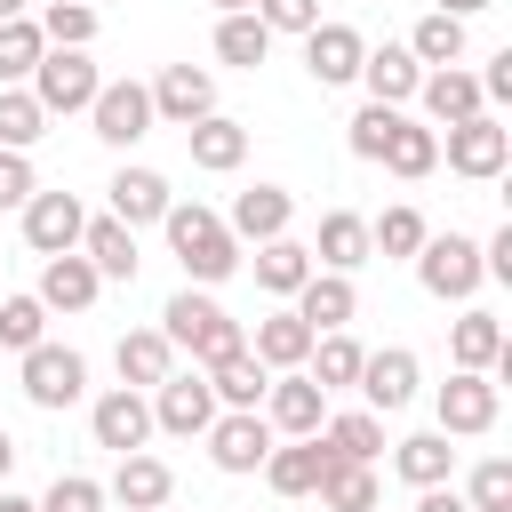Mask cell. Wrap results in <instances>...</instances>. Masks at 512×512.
I'll use <instances>...</instances> for the list:
<instances>
[{
  "instance_id": "obj_15",
  "label": "cell",
  "mask_w": 512,
  "mask_h": 512,
  "mask_svg": "<svg viewBox=\"0 0 512 512\" xmlns=\"http://www.w3.org/2000/svg\"><path fill=\"white\" fill-rule=\"evenodd\" d=\"M416 104H424V128H456V120L488 112V96H480V72H464V64H432V72L416 80Z\"/></svg>"
},
{
  "instance_id": "obj_4",
  "label": "cell",
  "mask_w": 512,
  "mask_h": 512,
  "mask_svg": "<svg viewBox=\"0 0 512 512\" xmlns=\"http://www.w3.org/2000/svg\"><path fill=\"white\" fill-rule=\"evenodd\" d=\"M16 384H24V400H32V408L64 416V408L88 392V360H80L72 344H48V336H40V344L24 352V368H16Z\"/></svg>"
},
{
  "instance_id": "obj_33",
  "label": "cell",
  "mask_w": 512,
  "mask_h": 512,
  "mask_svg": "<svg viewBox=\"0 0 512 512\" xmlns=\"http://www.w3.org/2000/svg\"><path fill=\"white\" fill-rule=\"evenodd\" d=\"M376 168H392L400 184L432 176V168H440V128H424V120H408V112H400V128H392V144H384V160H376Z\"/></svg>"
},
{
  "instance_id": "obj_14",
  "label": "cell",
  "mask_w": 512,
  "mask_h": 512,
  "mask_svg": "<svg viewBox=\"0 0 512 512\" xmlns=\"http://www.w3.org/2000/svg\"><path fill=\"white\" fill-rule=\"evenodd\" d=\"M208 112H216V72H208V64H168V72L152 80V120L192 128V120H208Z\"/></svg>"
},
{
  "instance_id": "obj_57",
  "label": "cell",
  "mask_w": 512,
  "mask_h": 512,
  "mask_svg": "<svg viewBox=\"0 0 512 512\" xmlns=\"http://www.w3.org/2000/svg\"><path fill=\"white\" fill-rule=\"evenodd\" d=\"M88 8H96V0H88Z\"/></svg>"
},
{
  "instance_id": "obj_3",
  "label": "cell",
  "mask_w": 512,
  "mask_h": 512,
  "mask_svg": "<svg viewBox=\"0 0 512 512\" xmlns=\"http://www.w3.org/2000/svg\"><path fill=\"white\" fill-rule=\"evenodd\" d=\"M416 264V280H424V296L432 304H472L480 296V240H464V232H424V248L408 256Z\"/></svg>"
},
{
  "instance_id": "obj_12",
  "label": "cell",
  "mask_w": 512,
  "mask_h": 512,
  "mask_svg": "<svg viewBox=\"0 0 512 512\" xmlns=\"http://www.w3.org/2000/svg\"><path fill=\"white\" fill-rule=\"evenodd\" d=\"M16 216H24V248H32V256H64V248H80V224H88L80 192H32Z\"/></svg>"
},
{
  "instance_id": "obj_50",
  "label": "cell",
  "mask_w": 512,
  "mask_h": 512,
  "mask_svg": "<svg viewBox=\"0 0 512 512\" xmlns=\"http://www.w3.org/2000/svg\"><path fill=\"white\" fill-rule=\"evenodd\" d=\"M480 96H488V104H512V48H496V56H488V72H480Z\"/></svg>"
},
{
  "instance_id": "obj_8",
  "label": "cell",
  "mask_w": 512,
  "mask_h": 512,
  "mask_svg": "<svg viewBox=\"0 0 512 512\" xmlns=\"http://www.w3.org/2000/svg\"><path fill=\"white\" fill-rule=\"evenodd\" d=\"M208 424H216V392H208V376H200V368H168V376L152 384V432L200 440Z\"/></svg>"
},
{
  "instance_id": "obj_5",
  "label": "cell",
  "mask_w": 512,
  "mask_h": 512,
  "mask_svg": "<svg viewBox=\"0 0 512 512\" xmlns=\"http://www.w3.org/2000/svg\"><path fill=\"white\" fill-rule=\"evenodd\" d=\"M32 96H40V112L48 120H64V112H88V96L104 88V72L88 64V48H48L40 64H32V80H24Z\"/></svg>"
},
{
  "instance_id": "obj_21",
  "label": "cell",
  "mask_w": 512,
  "mask_h": 512,
  "mask_svg": "<svg viewBox=\"0 0 512 512\" xmlns=\"http://www.w3.org/2000/svg\"><path fill=\"white\" fill-rule=\"evenodd\" d=\"M112 504H128V512H160L168 496H176V472L160 464V456H144V448H128L120 464H112V488H104Z\"/></svg>"
},
{
  "instance_id": "obj_25",
  "label": "cell",
  "mask_w": 512,
  "mask_h": 512,
  "mask_svg": "<svg viewBox=\"0 0 512 512\" xmlns=\"http://www.w3.org/2000/svg\"><path fill=\"white\" fill-rule=\"evenodd\" d=\"M200 376H208L216 408H264V384H272V368H264L248 344H240V352H224V360H208Z\"/></svg>"
},
{
  "instance_id": "obj_47",
  "label": "cell",
  "mask_w": 512,
  "mask_h": 512,
  "mask_svg": "<svg viewBox=\"0 0 512 512\" xmlns=\"http://www.w3.org/2000/svg\"><path fill=\"white\" fill-rule=\"evenodd\" d=\"M40 512H104V480H88V472H56L48 496H40Z\"/></svg>"
},
{
  "instance_id": "obj_39",
  "label": "cell",
  "mask_w": 512,
  "mask_h": 512,
  "mask_svg": "<svg viewBox=\"0 0 512 512\" xmlns=\"http://www.w3.org/2000/svg\"><path fill=\"white\" fill-rule=\"evenodd\" d=\"M40 56H48V32H40L32 16H8V24H0V88H24Z\"/></svg>"
},
{
  "instance_id": "obj_20",
  "label": "cell",
  "mask_w": 512,
  "mask_h": 512,
  "mask_svg": "<svg viewBox=\"0 0 512 512\" xmlns=\"http://www.w3.org/2000/svg\"><path fill=\"white\" fill-rule=\"evenodd\" d=\"M288 304H296V320L320 336V328H352V312H360V288H352V272H320V264H312V280H304Z\"/></svg>"
},
{
  "instance_id": "obj_45",
  "label": "cell",
  "mask_w": 512,
  "mask_h": 512,
  "mask_svg": "<svg viewBox=\"0 0 512 512\" xmlns=\"http://www.w3.org/2000/svg\"><path fill=\"white\" fill-rule=\"evenodd\" d=\"M392 128H400V104H360L352 112V160H384V144H392Z\"/></svg>"
},
{
  "instance_id": "obj_2",
  "label": "cell",
  "mask_w": 512,
  "mask_h": 512,
  "mask_svg": "<svg viewBox=\"0 0 512 512\" xmlns=\"http://www.w3.org/2000/svg\"><path fill=\"white\" fill-rule=\"evenodd\" d=\"M160 336H168L176 352H192V368H208V360H224V352H240V344H248V328H240L208 288H192V280L160 304Z\"/></svg>"
},
{
  "instance_id": "obj_46",
  "label": "cell",
  "mask_w": 512,
  "mask_h": 512,
  "mask_svg": "<svg viewBox=\"0 0 512 512\" xmlns=\"http://www.w3.org/2000/svg\"><path fill=\"white\" fill-rule=\"evenodd\" d=\"M464 504L472 512H512V464L504 456H480L472 480H464Z\"/></svg>"
},
{
  "instance_id": "obj_53",
  "label": "cell",
  "mask_w": 512,
  "mask_h": 512,
  "mask_svg": "<svg viewBox=\"0 0 512 512\" xmlns=\"http://www.w3.org/2000/svg\"><path fill=\"white\" fill-rule=\"evenodd\" d=\"M8 472H16V432L0 424V480H8Z\"/></svg>"
},
{
  "instance_id": "obj_16",
  "label": "cell",
  "mask_w": 512,
  "mask_h": 512,
  "mask_svg": "<svg viewBox=\"0 0 512 512\" xmlns=\"http://www.w3.org/2000/svg\"><path fill=\"white\" fill-rule=\"evenodd\" d=\"M88 432H96V448L128 456V448H144V440H152V400H144L136 384H112V392L88 408Z\"/></svg>"
},
{
  "instance_id": "obj_10",
  "label": "cell",
  "mask_w": 512,
  "mask_h": 512,
  "mask_svg": "<svg viewBox=\"0 0 512 512\" xmlns=\"http://www.w3.org/2000/svg\"><path fill=\"white\" fill-rule=\"evenodd\" d=\"M432 416H440V432H448V440H480V432L496 424V376H480V368H456V376L440 384Z\"/></svg>"
},
{
  "instance_id": "obj_7",
  "label": "cell",
  "mask_w": 512,
  "mask_h": 512,
  "mask_svg": "<svg viewBox=\"0 0 512 512\" xmlns=\"http://www.w3.org/2000/svg\"><path fill=\"white\" fill-rule=\"evenodd\" d=\"M440 160H448L456 176L488 184V176H504V160H512V128H504L496 112H472V120H456V128L440 136Z\"/></svg>"
},
{
  "instance_id": "obj_22",
  "label": "cell",
  "mask_w": 512,
  "mask_h": 512,
  "mask_svg": "<svg viewBox=\"0 0 512 512\" xmlns=\"http://www.w3.org/2000/svg\"><path fill=\"white\" fill-rule=\"evenodd\" d=\"M416 80H424V64L408 56V40H384V48L360 56V88H368V104H408Z\"/></svg>"
},
{
  "instance_id": "obj_34",
  "label": "cell",
  "mask_w": 512,
  "mask_h": 512,
  "mask_svg": "<svg viewBox=\"0 0 512 512\" xmlns=\"http://www.w3.org/2000/svg\"><path fill=\"white\" fill-rule=\"evenodd\" d=\"M392 472L408 480V488H432V480H448L456 472V448H448V432L432 424V432H408L400 448H392Z\"/></svg>"
},
{
  "instance_id": "obj_56",
  "label": "cell",
  "mask_w": 512,
  "mask_h": 512,
  "mask_svg": "<svg viewBox=\"0 0 512 512\" xmlns=\"http://www.w3.org/2000/svg\"><path fill=\"white\" fill-rule=\"evenodd\" d=\"M8 16H32V0H0V24H8Z\"/></svg>"
},
{
  "instance_id": "obj_40",
  "label": "cell",
  "mask_w": 512,
  "mask_h": 512,
  "mask_svg": "<svg viewBox=\"0 0 512 512\" xmlns=\"http://www.w3.org/2000/svg\"><path fill=\"white\" fill-rule=\"evenodd\" d=\"M408 56L432 72V64H464V16H416V32H408Z\"/></svg>"
},
{
  "instance_id": "obj_18",
  "label": "cell",
  "mask_w": 512,
  "mask_h": 512,
  "mask_svg": "<svg viewBox=\"0 0 512 512\" xmlns=\"http://www.w3.org/2000/svg\"><path fill=\"white\" fill-rule=\"evenodd\" d=\"M360 56H368V40H360L352 24H312V32H304V72H312L320 88L360 80Z\"/></svg>"
},
{
  "instance_id": "obj_17",
  "label": "cell",
  "mask_w": 512,
  "mask_h": 512,
  "mask_svg": "<svg viewBox=\"0 0 512 512\" xmlns=\"http://www.w3.org/2000/svg\"><path fill=\"white\" fill-rule=\"evenodd\" d=\"M296 224V192L288 184H248L240 200H232V216H224V232L240 240V248H256V240H280Z\"/></svg>"
},
{
  "instance_id": "obj_19",
  "label": "cell",
  "mask_w": 512,
  "mask_h": 512,
  "mask_svg": "<svg viewBox=\"0 0 512 512\" xmlns=\"http://www.w3.org/2000/svg\"><path fill=\"white\" fill-rule=\"evenodd\" d=\"M48 312H88L96 296H104V280H96V264L80 256V248H64V256H40V288H32Z\"/></svg>"
},
{
  "instance_id": "obj_27",
  "label": "cell",
  "mask_w": 512,
  "mask_h": 512,
  "mask_svg": "<svg viewBox=\"0 0 512 512\" xmlns=\"http://www.w3.org/2000/svg\"><path fill=\"white\" fill-rule=\"evenodd\" d=\"M80 256L96 264V280H136V232L120 216H88L80 224Z\"/></svg>"
},
{
  "instance_id": "obj_9",
  "label": "cell",
  "mask_w": 512,
  "mask_h": 512,
  "mask_svg": "<svg viewBox=\"0 0 512 512\" xmlns=\"http://www.w3.org/2000/svg\"><path fill=\"white\" fill-rule=\"evenodd\" d=\"M200 440H208V464L240 480V472H256V464L272 456V440H280V432L264 424V408H216V424H208Z\"/></svg>"
},
{
  "instance_id": "obj_29",
  "label": "cell",
  "mask_w": 512,
  "mask_h": 512,
  "mask_svg": "<svg viewBox=\"0 0 512 512\" xmlns=\"http://www.w3.org/2000/svg\"><path fill=\"white\" fill-rule=\"evenodd\" d=\"M328 456H344V464H376V448H384V416L376 408H344V416H320V432H312Z\"/></svg>"
},
{
  "instance_id": "obj_32",
  "label": "cell",
  "mask_w": 512,
  "mask_h": 512,
  "mask_svg": "<svg viewBox=\"0 0 512 512\" xmlns=\"http://www.w3.org/2000/svg\"><path fill=\"white\" fill-rule=\"evenodd\" d=\"M248 352H256L264 368H304V352H312V328L296 320V304H280V312H264V320H256Z\"/></svg>"
},
{
  "instance_id": "obj_26",
  "label": "cell",
  "mask_w": 512,
  "mask_h": 512,
  "mask_svg": "<svg viewBox=\"0 0 512 512\" xmlns=\"http://www.w3.org/2000/svg\"><path fill=\"white\" fill-rule=\"evenodd\" d=\"M256 472L272 480V496H312L320 472H328V448H320V440H272V456H264Z\"/></svg>"
},
{
  "instance_id": "obj_1",
  "label": "cell",
  "mask_w": 512,
  "mask_h": 512,
  "mask_svg": "<svg viewBox=\"0 0 512 512\" xmlns=\"http://www.w3.org/2000/svg\"><path fill=\"white\" fill-rule=\"evenodd\" d=\"M160 232H168V248H176V264H184V280H192V288H216V280H232V272H240V240L224 232V216H216V208H200V200H168Z\"/></svg>"
},
{
  "instance_id": "obj_28",
  "label": "cell",
  "mask_w": 512,
  "mask_h": 512,
  "mask_svg": "<svg viewBox=\"0 0 512 512\" xmlns=\"http://www.w3.org/2000/svg\"><path fill=\"white\" fill-rule=\"evenodd\" d=\"M112 368H120V384H136V392H152L168 368H176V344L160 336V328H128L120 344H112Z\"/></svg>"
},
{
  "instance_id": "obj_36",
  "label": "cell",
  "mask_w": 512,
  "mask_h": 512,
  "mask_svg": "<svg viewBox=\"0 0 512 512\" xmlns=\"http://www.w3.org/2000/svg\"><path fill=\"white\" fill-rule=\"evenodd\" d=\"M272 56V32L256 24V8H240V16H216V64H232V72H256Z\"/></svg>"
},
{
  "instance_id": "obj_37",
  "label": "cell",
  "mask_w": 512,
  "mask_h": 512,
  "mask_svg": "<svg viewBox=\"0 0 512 512\" xmlns=\"http://www.w3.org/2000/svg\"><path fill=\"white\" fill-rule=\"evenodd\" d=\"M496 352H504V320H496V312H464V320L448 328V360H456V368H480V376H488Z\"/></svg>"
},
{
  "instance_id": "obj_24",
  "label": "cell",
  "mask_w": 512,
  "mask_h": 512,
  "mask_svg": "<svg viewBox=\"0 0 512 512\" xmlns=\"http://www.w3.org/2000/svg\"><path fill=\"white\" fill-rule=\"evenodd\" d=\"M184 144H192V168H208V176H232V168L248 160V128H240L232 112L192 120V128H184Z\"/></svg>"
},
{
  "instance_id": "obj_49",
  "label": "cell",
  "mask_w": 512,
  "mask_h": 512,
  "mask_svg": "<svg viewBox=\"0 0 512 512\" xmlns=\"http://www.w3.org/2000/svg\"><path fill=\"white\" fill-rule=\"evenodd\" d=\"M40 192V176H32V152H8L0 144V208H24Z\"/></svg>"
},
{
  "instance_id": "obj_41",
  "label": "cell",
  "mask_w": 512,
  "mask_h": 512,
  "mask_svg": "<svg viewBox=\"0 0 512 512\" xmlns=\"http://www.w3.org/2000/svg\"><path fill=\"white\" fill-rule=\"evenodd\" d=\"M424 232H432V224H424V216H416L408 200H392V208H384V216L368 224V256H400V264H408V256L424 248Z\"/></svg>"
},
{
  "instance_id": "obj_23",
  "label": "cell",
  "mask_w": 512,
  "mask_h": 512,
  "mask_svg": "<svg viewBox=\"0 0 512 512\" xmlns=\"http://www.w3.org/2000/svg\"><path fill=\"white\" fill-rule=\"evenodd\" d=\"M104 192H112V216H120L128 232H136V224H160V216H168V200H176V192H168V176H160V168H136V160H128Z\"/></svg>"
},
{
  "instance_id": "obj_42",
  "label": "cell",
  "mask_w": 512,
  "mask_h": 512,
  "mask_svg": "<svg viewBox=\"0 0 512 512\" xmlns=\"http://www.w3.org/2000/svg\"><path fill=\"white\" fill-rule=\"evenodd\" d=\"M40 136H48L40 96H32V88H0V144H8V152H32Z\"/></svg>"
},
{
  "instance_id": "obj_13",
  "label": "cell",
  "mask_w": 512,
  "mask_h": 512,
  "mask_svg": "<svg viewBox=\"0 0 512 512\" xmlns=\"http://www.w3.org/2000/svg\"><path fill=\"white\" fill-rule=\"evenodd\" d=\"M416 352L408 344H384V352H360V376H352V392L376 408V416H392V408H408L416 400Z\"/></svg>"
},
{
  "instance_id": "obj_6",
  "label": "cell",
  "mask_w": 512,
  "mask_h": 512,
  "mask_svg": "<svg viewBox=\"0 0 512 512\" xmlns=\"http://www.w3.org/2000/svg\"><path fill=\"white\" fill-rule=\"evenodd\" d=\"M88 128H96V144H112V152L144 144V136H152V88H144V80H104V88L88 96Z\"/></svg>"
},
{
  "instance_id": "obj_52",
  "label": "cell",
  "mask_w": 512,
  "mask_h": 512,
  "mask_svg": "<svg viewBox=\"0 0 512 512\" xmlns=\"http://www.w3.org/2000/svg\"><path fill=\"white\" fill-rule=\"evenodd\" d=\"M440 16H480V8H496V0H432Z\"/></svg>"
},
{
  "instance_id": "obj_51",
  "label": "cell",
  "mask_w": 512,
  "mask_h": 512,
  "mask_svg": "<svg viewBox=\"0 0 512 512\" xmlns=\"http://www.w3.org/2000/svg\"><path fill=\"white\" fill-rule=\"evenodd\" d=\"M416 512H472V504H464L448 480H432V488H416Z\"/></svg>"
},
{
  "instance_id": "obj_54",
  "label": "cell",
  "mask_w": 512,
  "mask_h": 512,
  "mask_svg": "<svg viewBox=\"0 0 512 512\" xmlns=\"http://www.w3.org/2000/svg\"><path fill=\"white\" fill-rule=\"evenodd\" d=\"M0 512H40L32 496H16V488H0Z\"/></svg>"
},
{
  "instance_id": "obj_58",
  "label": "cell",
  "mask_w": 512,
  "mask_h": 512,
  "mask_svg": "<svg viewBox=\"0 0 512 512\" xmlns=\"http://www.w3.org/2000/svg\"><path fill=\"white\" fill-rule=\"evenodd\" d=\"M160 512H168V504H160Z\"/></svg>"
},
{
  "instance_id": "obj_31",
  "label": "cell",
  "mask_w": 512,
  "mask_h": 512,
  "mask_svg": "<svg viewBox=\"0 0 512 512\" xmlns=\"http://www.w3.org/2000/svg\"><path fill=\"white\" fill-rule=\"evenodd\" d=\"M304 280H312V248H304V240H288V232H280V240H256V288H264V296L288 304Z\"/></svg>"
},
{
  "instance_id": "obj_55",
  "label": "cell",
  "mask_w": 512,
  "mask_h": 512,
  "mask_svg": "<svg viewBox=\"0 0 512 512\" xmlns=\"http://www.w3.org/2000/svg\"><path fill=\"white\" fill-rule=\"evenodd\" d=\"M208 8H216V16H240V8H256V0H208Z\"/></svg>"
},
{
  "instance_id": "obj_38",
  "label": "cell",
  "mask_w": 512,
  "mask_h": 512,
  "mask_svg": "<svg viewBox=\"0 0 512 512\" xmlns=\"http://www.w3.org/2000/svg\"><path fill=\"white\" fill-rule=\"evenodd\" d=\"M328 512H376V472L368 464H344V456H328V472H320V488H312Z\"/></svg>"
},
{
  "instance_id": "obj_43",
  "label": "cell",
  "mask_w": 512,
  "mask_h": 512,
  "mask_svg": "<svg viewBox=\"0 0 512 512\" xmlns=\"http://www.w3.org/2000/svg\"><path fill=\"white\" fill-rule=\"evenodd\" d=\"M32 24L48 32V48H88V40H96V8H88V0H48Z\"/></svg>"
},
{
  "instance_id": "obj_44",
  "label": "cell",
  "mask_w": 512,
  "mask_h": 512,
  "mask_svg": "<svg viewBox=\"0 0 512 512\" xmlns=\"http://www.w3.org/2000/svg\"><path fill=\"white\" fill-rule=\"evenodd\" d=\"M48 336V304L40 296H0V344L8 352H32Z\"/></svg>"
},
{
  "instance_id": "obj_11",
  "label": "cell",
  "mask_w": 512,
  "mask_h": 512,
  "mask_svg": "<svg viewBox=\"0 0 512 512\" xmlns=\"http://www.w3.org/2000/svg\"><path fill=\"white\" fill-rule=\"evenodd\" d=\"M320 416H328V392H320L304 368H280V376L264 384V424H272L280 440H312Z\"/></svg>"
},
{
  "instance_id": "obj_30",
  "label": "cell",
  "mask_w": 512,
  "mask_h": 512,
  "mask_svg": "<svg viewBox=\"0 0 512 512\" xmlns=\"http://www.w3.org/2000/svg\"><path fill=\"white\" fill-rule=\"evenodd\" d=\"M312 264H320V272H360V264H368V216L328 208V216H320V248H312Z\"/></svg>"
},
{
  "instance_id": "obj_35",
  "label": "cell",
  "mask_w": 512,
  "mask_h": 512,
  "mask_svg": "<svg viewBox=\"0 0 512 512\" xmlns=\"http://www.w3.org/2000/svg\"><path fill=\"white\" fill-rule=\"evenodd\" d=\"M304 376H312L320 392H352V376H360V344H352L344 328H320L312 352H304Z\"/></svg>"
},
{
  "instance_id": "obj_48",
  "label": "cell",
  "mask_w": 512,
  "mask_h": 512,
  "mask_svg": "<svg viewBox=\"0 0 512 512\" xmlns=\"http://www.w3.org/2000/svg\"><path fill=\"white\" fill-rule=\"evenodd\" d=\"M256 24H264V32H296V40H304V32L320 24V0H256Z\"/></svg>"
}]
</instances>
